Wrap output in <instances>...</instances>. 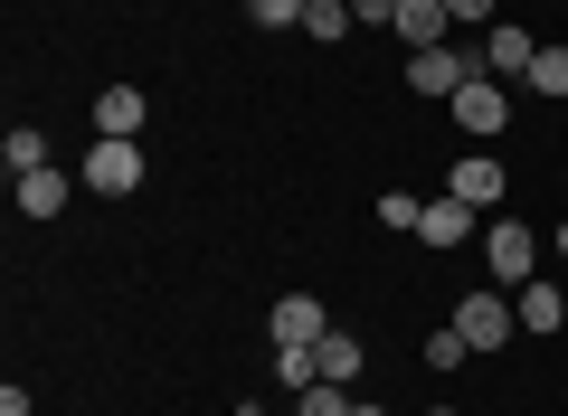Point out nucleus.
<instances>
[{
  "label": "nucleus",
  "instance_id": "nucleus-1",
  "mask_svg": "<svg viewBox=\"0 0 568 416\" xmlns=\"http://www.w3.org/2000/svg\"><path fill=\"white\" fill-rule=\"evenodd\" d=\"M77 180H85L95 199H133V190H142V142L95 133V142H85V161H77Z\"/></svg>",
  "mask_w": 568,
  "mask_h": 416
},
{
  "label": "nucleus",
  "instance_id": "nucleus-2",
  "mask_svg": "<svg viewBox=\"0 0 568 416\" xmlns=\"http://www.w3.org/2000/svg\"><path fill=\"white\" fill-rule=\"evenodd\" d=\"M455 332L474 341V359H493L511 332H521V313H511V294H503V284H474V294L455 303Z\"/></svg>",
  "mask_w": 568,
  "mask_h": 416
},
{
  "label": "nucleus",
  "instance_id": "nucleus-3",
  "mask_svg": "<svg viewBox=\"0 0 568 416\" xmlns=\"http://www.w3.org/2000/svg\"><path fill=\"white\" fill-rule=\"evenodd\" d=\"M265 341H275V351H323L332 322H323V303H313V294H275V313H265Z\"/></svg>",
  "mask_w": 568,
  "mask_h": 416
},
{
  "label": "nucleus",
  "instance_id": "nucleus-4",
  "mask_svg": "<svg viewBox=\"0 0 568 416\" xmlns=\"http://www.w3.org/2000/svg\"><path fill=\"white\" fill-rule=\"evenodd\" d=\"M484 275H493V284H530V275H540V237H530L521 219H503V227L484 237Z\"/></svg>",
  "mask_w": 568,
  "mask_h": 416
},
{
  "label": "nucleus",
  "instance_id": "nucleus-5",
  "mask_svg": "<svg viewBox=\"0 0 568 416\" xmlns=\"http://www.w3.org/2000/svg\"><path fill=\"white\" fill-rule=\"evenodd\" d=\"M455 123H465V133H503V123H511V95H503V77H484V67H474V77L465 85H455Z\"/></svg>",
  "mask_w": 568,
  "mask_h": 416
},
{
  "label": "nucleus",
  "instance_id": "nucleus-6",
  "mask_svg": "<svg viewBox=\"0 0 568 416\" xmlns=\"http://www.w3.org/2000/svg\"><path fill=\"white\" fill-rule=\"evenodd\" d=\"M474 67H484V58H465V48H417V58H407V95H436V104H446Z\"/></svg>",
  "mask_w": 568,
  "mask_h": 416
},
{
  "label": "nucleus",
  "instance_id": "nucleus-7",
  "mask_svg": "<svg viewBox=\"0 0 568 416\" xmlns=\"http://www.w3.org/2000/svg\"><path fill=\"white\" fill-rule=\"evenodd\" d=\"M511 190V171L493 152H455V171H446V199H465V209H493V199Z\"/></svg>",
  "mask_w": 568,
  "mask_h": 416
},
{
  "label": "nucleus",
  "instance_id": "nucleus-8",
  "mask_svg": "<svg viewBox=\"0 0 568 416\" xmlns=\"http://www.w3.org/2000/svg\"><path fill=\"white\" fill-rule=\"evenodd\" d=\"M511 313H521V332H540V341H559V332H568V294H559L549 275L511 284Z\"/></svg>",
  "mask_w": 568,
  "mask_h": 416
},
{
  "label": "nucleus",
  "instance_id": "nucleus-9",
  "mask_svg": "<svg viewBox=\"0 0 568 416\" xmlns=\"http://www.w3.org/2000/svg\"><path fill=\"white\" fill-rule=\"evenodd\" d=\"M530 58H540V39H530L521 20H493L484 29V77H530Z\"/></svg>",
  "mask_w": 568,
  "mask_h": 416
},
{
  "label": "nucleus",
  "instance_id": "nucleus-10",
  "mask_svg": "<svg viewBox=\"0 0 568 416\" xmlns=\"http://www.w3.org/2000/svg\"><path fill=\"white\" fill-rule=\"evenodd\" d=\"M77 190H85V180L48 161V171H29V180H20V219H67V199H77Z\"/></svg>",
  "mask_w": 568,
  "mask_h": 416
},
{
  "label": "nucleus",
  "instance_id": "nucleus-11",
  "mask_svg": "<svg viewBox=\"0 0 568 416\" xmlns=\"http://www.w3.org/2000/svg\"><path fill=\"white\" fill-rule=\"evenodd\" d=\"M465 237H474V209H465V199H426V219H417V246H436V256H455Z\"/></svg>",
  "mask_w": 568,
  "mask_h": 416
},
{
  "label": "nucleus",
  "instance_id": "nucleus-12",
  "mask_svg": "<svg viewBox=\"0 0 568 416\" xmlns=\"http://www.w3.org/2000/svg\"><path fill=\"white\" fill-rule=\"evenodd\" d=\"M142 123H152V104H142V85H104V95H95V133H123V142H133Z\"/></svg>",
  "mask_w": 568,
  "mask_h": 416
},
{
  "label": "nucleus",
  "instance_id": "nucleus-13",
  "mask_svg": "<svg viewBox=\"0 0 568 416\" xmlns=\"http://www.w3.org/2000/svg\"><path fill=\"white\" fill-rule=\"evenodd\" d=\"M446 0H398V39H407V58H417V48H446Z\"/></svg>",
  "mask_w": 568,
  "mask_h": 416
},
{
  "label": "nucleus",
  "instance_id": "nucleus-14",
  "mask_svg": "<svg viewBox=\"0 0 568 416\" xmlns=\"http://www.w3.org/2000/svg\"><path fill=\"white\" fill-rule=\"evenodd\" d=\"M351 29H361V20H351V0H304V39H313V48L351 39Z\"/></svg>",
  "mask_w": 568,
  "mask_h": 416
},
{
  "label": "nucleus",
  "instance_id": "nucleus-15",
  "mask_svg": "<svg viewBox=\"0 0 568 416\" xmlns=\"http://www.w3.org/2000/svg\"><path fill=\"white\" fill-rule=\"evenodd\" d=\"M0 161H10V180L48 171V133H29V123H10V133H0Z\"/></svg>",
  "mask_w": 568,
  "mask_h": 416
},
{
  "label": "nucleus",
  "instance_id": "nucleus-16",
  "mask_svg": "<svg viewBox=\"0 0 568 416\" xmlns=\"http://www.w3.org/2000/svg\"><path fill=\"white\" fill-rule=\"evenodd\" d=\"M361 369H369V351H361L351 332H332V341H323V378H332V388H351Z\"/></svg>",
  "mask_w": 568,
  "mask_h": 416
},
{
  "label": "nucleus",
  "instance_id": "nucleus-17",
  "mask_svg": "<svg viewBox=\"0 0 568 416\" xmlns=\"http://www.w3.org/2000/svg\"><path fill=\"white\" fill-rule=\"evenodd\" d=\"M530 95L568 104V48H540V58H530Z\"/></svg>",
  "mask_w": 568,
  "mask_h": 416
},
{
  "label": "nucleus",
  "instance_id": "nucleus-18",
  "mask_svg": "<svg viewBox=\"0 0 568 416\" xmlns=\"http://www.w3.org/2000/svg\"><path fill=\"white\" fill-rule=\"evenodd\" d=\"M361 397L351 388H332V378H313V388H294V416H351Z\"/></svg>",
  "mask_w": 568,
  "mask_h": 416
},
{
  "label": "nucleus",
  "instance_id": "nucleus-19",
  "mask_svg": "<svg viewBox=\"0 0 568 416\" xmlns=\"http://www.w3.org/2000/svg\"><path fill=\"white\" fill-rule=\"evenodd\" d=\"M426 369H474V341H465V332H455V322H446V332L426 341Z\"/></svg>",
  "mask_w": 568,
  "mask_h": 416
},
{
  "label": "nucleus",
  "instance_id": "nucleus-20",
  "mask_svg": "<svg viewBox=\"0 0 568 416\" xmlns=\"http://www.w3.org/2000/svg\"><path fill=\"white\" fill-rule=\"evenodd\" d=\"M417 219H426V199H407V190H388V199H379V227H398V237H417Z\"/></svg>",
  "mask_w": 568,
  "mask_h": 416
},
{
  "label": "nucleus",
  "instance_id": "nucleus-21",
  "mask_svg": "<svg viewBox=\"0 0 568 416\" xmlns=\"http://www.w3.org/2000/svg\"><path fill=\"white\" fill-rule=\"evenodd\" d=\"M275 378L284 388H313V378H323V351H275Z\"/></svg>",
  "mask_w": 568,
  "mask_h": 416
},
{
  "label": "nucleus",
  "instance_id": "nucleus-22",
  "mask_svg": "<svg viewBox=\"0 0 568 416\" xmlns=\"http://www.w3.org/2000/svg\"><path fill=\"white\" fill-rule=\"evenodd\" d=\"M246 20L256 29H304V0H246Z\"/></svg>",
  "mask_w": 568,
  "mask_h": 416
},
{
  "label": "nucleus",
  "instance_id": "nucleus-23",
  "mask_svg": "<svg viewBox=\"0 0 568 416\" xmlns=\"http://www.w3.org/2000/svg\"><path fill=\"white\" fill-rule=\"evenodd\" d=\"M351 20L361 29H398V0H351Z\"/></svg>",
  "mask_w": 568,
  "mask_h": 416
},
{
  "label": "nucleus",
  "instance_id": "nucleus-24",
  "mask_svg": "<svg viewBox=\"0 0 568 416\" xmlns=\"http://www.w3.org/2000/svg\"><path fill=\"white\" fill-rule=\"evenodd\" d=\"M446 20L455 29H493V0H446Z\"/></svg>",
  "mask_w": 568,
  "mask_h": 416
},
{
  "label": "nucleus",
  "instance_id": "nucleus-25",
  "mask_svg": "<svg viewBox=\"0 0 568 416\" xmlns=\"http://www.w3.org/2000/svg\"><path fill=\"white\" fill-rule=\"evenodd\" d=\"M351 416H388V407H369V397H361V407H351Z\"/></svg>",
  "mask_w": 568,
  "mask_h": 416
},
{
  "label": "nucleus",
  "instance_id": "nucleus-26",
  "mask_svg": "<svg viewBox=\"0 0 568 416\" xmlns=\"http://www.w3.org/2000/svg\"><path fill=\"white\" fill-rule=\"evenodd\" d=\"M426 416H465V407H426Z\"/></svg>",
  "mask_w": 568,
  "mask_h": 416
},
{
  "label": "nucleus",
  "instance_id": "nucleus-27",
  "mask_svg": "<svg viewBox=\"0 0 568 416\" xmlns=\"http://www.w3.org/2000/svg\"><path fill=\"white\" fill-rule=\"evenodd\" d=\"M559 256H568V219H559Z\"/></svg>",
  "mask_w": 568,
  "mask_h": 416
},
{
  "label": "nucleus",
  "instance_id": "nucleus-28",
  "mask_svg": "<svg viewBox=\"0 0 568 416\" xmlns=\"http://www.w3.org/2000/svg\"><path fill=\"white\" fill-rule=\"evenodd\" d=\"M246 416H256V407H246Z\"/></svg>",
  "mask_w": 568,
  "mask_h": 416
}]
</instances>
